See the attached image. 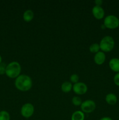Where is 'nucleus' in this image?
I'll use <instances>...</instances> for the list:
<instances>
[{"instance_id": "f257e3e1", "label": "nucleus", "mask_w": 119, "mask_h": 120, "mask_svg": "<svg viewBox=\"0 0 119 120\" xmlns=\"http://www.w3.org/2000/svg\"><path fill=\"white\" fill-rule=\"evenodd\" d=\"M15 85L18 90L22 91H27L32 87V80L28 75H20L16 78Z\"/></svg>"}, {"instance_id": "0eeeda50", "label": "nucleus", "mask_w": 119, "mask_h": 120, "mask_svg": "<svg viewBox=\"0 0 119 120\" xmlns=\"http://www.w3.org/2000/svg\"><path fill=\"white\" fill-rule=\"evenodd\" d=\"M74 92L78 95L84 94L88 90V87L86 84L82 82H78L74 84L72 87Z\"/></svg>"}, {"instance_id": "9b49d317", "label": "nucleus", "mask_w": 119, "mask_h": 120, "mask_svg": "<svg viewBox=\"0 0 119 120\" xmlns=\"http://www.w3.org/2000/svg\"><path fill=\"white\" fill-rule=\"evenodd\" d=\"M106 101L109 105H114L117 101V97L114 94L108 93L106 96Z\"/></svg>"}, {"instance_id": "20e7f679", "label": "nucleus", "mask_w": 119, "mask_h": 120, "mask_svg": "<svg viewBox=\"0 0 119 120\" xmlns=\"http://www.w3.org/2000/svg\"><path fill=\"white\" fill-rule=\"evenodd\" d=\"M103 25L105 28L110 29H114L119 26V19L117 16L110 15L106 16L104 19Z\"/></svg>"}, {"instance_id": "ddd939ff", "label": "nucleus", "mask_w": 119, "mask_h": 120, "mask_svg": "<svg viewBox=\"0 0 119 120\" xmlns=\"http://www.w3.org/2000/svg\"><path fill=\"white\" fill-rule=\"evenodd\" d=\"M85 115L82 111H76L71 116V120H84Z\"/></svg>"}, {"instance_id": "6e6552de", "label": "nucleus", "mask_w": 119, "mask_h": 120, "mask_svg": "<svg viewBox=\"0 0 119 120\" xmlns=\"http://www.w3.org/2000/svg\"><path fill=\"white\" fill-rule=\"evenodd\" d=\"M92 14L94 17L97 19H102L105 16V11L102 7L94 6L92 9Z\"/></svg>"}, {"instance_id": "4468645a", "label": "nucleus", "mask_w": 119, "mask_h": 120, "mask_svg": "<svg viewBox=\"0 0 119 120\" xmlns=\"http://www.w3.org/2000/svg\"><path fill=\"white\" fill-rule=\"evenodd\" d=\"M73 86L72 83L69 82H65L62 84L61 90L64 93H68L72 89Z\"/></svg>"}, {"instance_id": "f8f14e48", "label": "nucleus", "mask_w": 119, "mask_h": 120, "mask_svg": "<svg viewBox=\"0 0 119 120\" xmlns=\"http://www.w3.org/2000/svg\"><path fill=\"white\" fill-rule=\"evenodd\" d=\"M34 13L30 9H28L24 12L23 15V18L24 21L27 22H30L33 19Z\"/></svg>"}, {"instance_id": "1a4fd4ad", "label": "nucleus", "mask_w": 119, "mask_h": 120, "mask_svg": "<svg viewBox=\"0 0 119 120\" xmlns=\"http://www.w3.org/2000/svg\"><path fill=\"white\" fill-rule=\"evenodd\" d=\"M105 60H106V55L103 52H99L94 55V61L96 64L101 65L105 63Z\"/></svg>"}, {"instance_id": "2eb2a0df", "label": "nucleus", "mask_w": 119, "mask_h": 120, "mask_svg": "<svg viewBox=\"0 0 119 120\" xmlns=\"http://www.w3.org/2000/svg\"><path fill=\"white\" fill-rule=\"evenodd\" d=\"M100 49V46L98 43H93L89 47L90 52L92 53H97L98 52H99Z\"/></svg>"}, {"instance_id": "5701e85b", "label": "nucleus", "mask_w": 119, "mask_h": 120, "mask_svg": "<svg viewBox=\"0 0 119 120\" xmlns=\"http://www.w3.org/2000/svg\"><path fill=\"white\" fill-rule=\"evenodd\" d=\"M2 63V57H1V56L0 55V64Z\"/></svg>"}, {"instance_id": "aec40b11", "label": "nucleus", "mask_w": 119, "mask_h": 120, "mask_svg": "<svg viewBox=\"0 0 119 120\" xmlns=\"http://www.w3.org/2000/svg\"><path fill=\"white\" fill-rule=\"evenodd\" d=\"M114 84L117 86H119V73H117L116 75L114 76L113 78Z\"/></svg>"}, {"instance_id": "f3484780", "label": "nucleus", "mask_w": 119, "mask_h": 120, "mask_svg": "<svg viewBox=\"0 0 119 120\" xmlns=\"http://www.w3.org/2000/svg\"><path fill=\"white\" fill-rule=\"evenodd\" d=\"M72 104H74L75 106H78V105H80L82 104V100L80 99V97H77V96H75V97H74L72 99Z\"/></svg>"}, {"instance_id": "f03ea898", "label": "nucleus", "mask_w": 119, "mask_h": 120, "mask_svg": "<svg viewBox=\"0 0 119 120\" xmlns=\"http://www.w3.org/2000/svg\"><path fill=\"white\" fill-rule=\"evenodd\" d=\"M21 72V66L17 62H12L7 66L6 75L11 79L17 78Z\"/></svg>"}, {"instance_id": "a211bd4d", "label": "nucleus", "mask_w": 119, "mask_h": 120, "mask_svg": "<svg viewBox=\"0 0 119 120\" xmlns=\"http://www.w3.org/2000/svg\"><path fill=\"white\" fill-rule=\"evenodd\" d=\"M79 79V76H78V75H77V74H73V75H71V77H70L71 82H72V83H74V84L78 83Z\"/></svg>"}, {"instance_id": "4be33fe9", "label": "nucleus", "mask_w": 119, "mask_h": 120, "mask_svg": "<svg viewBox=\"0 0 119 120\" xmlns=\"http://www.w3.org/2000/svg\"><path fill=\"white\" fill-rule=\"evenodd\" d=\"M99 120H112L111 118H110V117H103V118H102L101 119Z\"/></svg>"}, {"instance_id": "412c9836", "label": "nucleus", "mask_w": 119, "mask_h": 120, "mask_svg": "<svg viewBox=\"0 0 119 120\" xmlns=\"http://www.w3.org/2000/svg\"><path fill=\"white\" fill-rule=\"evenodd\" d=\"M94 3H95L96 6H99V7H101V5L102 4L103 1L102 0H96L94 1Z\"/></svg>"}, {"instance_id": "423d86ee", "label": "nucleus", "mask_w": 119, "mask_h": 120, "mask_svg": "<svg viewBox=\"0 0 119 120\" xmlns=\"http://www.w3.org/2000/svg\"><path fill=\"white\" fill-rule=\"evenodd\" d=\"M34 111L35 109L32 104L30 103H26L21 108V113L23 117L28 118L33 114Z\"/></svg>"}, {"instance_id": "9d476101", "label": "nucleus", "mask_w": 119, "mask_h": 120, "mask_svg": "<svg viewBox=\"0 0 119 120\" xmlns=\"http://www.w3.org/2000/svg\"><path fill=\"white\" fill-rule=\"evenodd\" d=\"M110 68L114 72L119 73V59L113 58L108 63Z\"/></svg>"}, {"instance_id": "7ed1b4c3", "label": "nucleus", "mask_w": 119, "mask_h": 120, "mask_svg": "<svg viewBox=\"0 0 119 120\" xmlns=\"http://www.w3.org/2000/svg\"><path fill=\"white\" fill-rule=\"evenodd\" d=\"M115 45L114 39L110 36H106L103 38L100 42V49L103 52H109L113 49Z\"/></svg>"}, {"instance_id": "dca6fc26", "label": "nucleus", "mask_w": 119, "mask_h": 120, "mask_svg": "<svg viewBox=\"0 0 119 120\" xmlns=\"http://www.w3.org/2000/svg\"><path fill=\"white\" fill-rule=\"evenodd\" d=\"M0 120H10V115L7 111H0Z\"/></svg>"}, {"instance_id": "39448f33", "label": "nucleus", "mask_w": 119, "mask_h": 120, "mask_svg": "<svg viewBox=\"0 0 119 120\" xmlns=\"http://www.w3.org/2000/svg\"><path fill=\"white\" fill-rule=\"evenodd\" d=\"M82 111L85 113H91L96 109V103L91 100H88L82 102L80 105Z\"/></svg>"}, {"instance_id": "6ab92c4d", "label": "nucleus", "mask_w": 119, "mask_h": 120, "mask_svg": "<svg viewBox=\"0 0 119 120\" xmlns=\"http://www.w3.org/2000/svg\"><path fill=\"white\" fill-rule=\"evenodd\" d=\"M7 66L4 63H1L0 64V75H3L6 73Z\"/></svg>"}]
</instances>
